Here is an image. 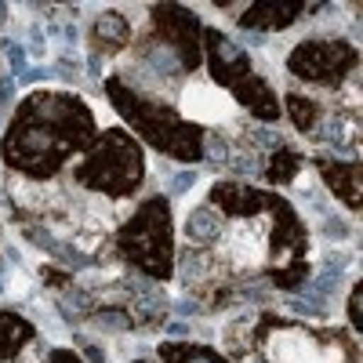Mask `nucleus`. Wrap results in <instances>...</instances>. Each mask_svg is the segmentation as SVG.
Returning a JSON list of instances; mask_svg holds the SVG:
<instances>
[{
	"mask_svg": "<svg viewBox=\"0 0 363 363\" xmlns=\"http://www.w3.org/2000/svg\"><path fill=\"white\" fill-rule=\"evenodd\" d=\"M203 48H207V62H211L215 84L233 87L236 80H244L251 73V55L236 40H229L225 33H218V29H203Z\"/></svg>",
	"mask_w": 363,
	"mask_h": 363,
	"instance_id": "nucleus-7",
	"label": "nucleus"
},
{
	"mask_svg": "<svg viewBox=\"0 0 363 363\" xmlns=\"http://www.w3.org/2000/svg\"><path fill=\"white\" fill-rule=\"evenodd\" d=\"M359 62V51L349 40H306L287 58V73L306 84H342Z\"/></svg>",
	"mask_w": 363,
	"mask_h": 363,
	"instance_id": "nucleus-5",
	"label": "nucleus"
},
{
	"mask_svg": "<svg viewBox=\"0 0 363 363\" xmlns=\"http://www.w3.org/2000/svg\"><path fill=\"white\" fill-rule=\"evenodd\" d=\"M359 294H363V287L356 284V287H352V294H349V323H352V330H359V327H363V320H359Z\"/></svg>",
	"mask_w": 363,
	"mask_h": 363,
	"instance_id": "nucleus-19",
	"label": "nucleus"
},
{
	"mask_svg": "<svg viewBox=\"0 0 363 363\" xmlns=\"http://www.w3.org/2000/svg\"><path fill=\"white\" fill-rule=\"evenodd\" d=\"M211 203H218V211H225V215H258V211H269L277 203V196L240 186V182H222L211 189Z\"/></svg>",
	"mask_w": 363,
	"mask_h": 363,
	"instance_id": "nucleus-8",
	"label": "nucleus"
},
{
	"mask_svg": "<svg viewBox=\"0 0 363 363\" xmlns=\"http://www.w3.org/2000/svg\"><path fill=\"white\" fill-rule=\"evenodd\" d=\"M0 18H4V8H0Z\"/></svg>",
	"mask_w": 363,
	"mask_h": 363,
	"instance_id": "nucleus-22",
	"label": "nucleus"
},
{
	"mask_svg": "<svg viewBox=\"0 0 363 363\" xmlns=\"http://www.w3.org/2000/svg\"><path fill=\"white\" fill-rule=\"evenodd\" d=\"M287 113H291V120H294L298 131H316V124H320L316 102L306 99V95H298V91H291V95H287Z\"/></svg>",
	"mask_w": 363,
	"mask_h": 363,
	"instance_id": "nucleus-16",
	"label": "nucleus"
},
{
	"mask_svg": "<svg viewBox=\"0 0 363 363\" xmlns=\"http://www.w3.org/2000/svg\"><path fill=\"white\" fill-rule=\"evenodd\" d=\"M135 363H145V359H135Z\"/></svg>",
	"mask_w": 363,
	"mask_h": 363,
	"instance_id": "nucleus-23",
	"label": "nucleus"
},
{
	"mask_svg": "<svg viewBox=\"0 0 363 363\" xmlns=\"http://www.w3.org/2000/svg\"><path fill=\"white\" fill-rule=\"evenodd\" d=\"M301 11H306V4H272V0H262V4H251L240 15V26L269 33V29H287Z\"/></svg>",
	"mask_w": 363,
	"mask_h": 363,
	"instance_id": "nucleus-11",
	"label": "nucleus"
},
{
	"mask_svg": "<svg viewBox=\"0 0 363 363\" xmlns=\"http://www.w3.org/2000/svg\"><path fill=\"white\" fill-rule=\"evenodd\" d=\"M29 342H33V323L0 309V359H15Z\"/></svg>",
	"mask_w": 363,
	"mask_h": 363,
	"instance_id": "nucleus-12",
	"label": "nucleus"
},
{
	"mask_svg": "<svg viewBox=\"0 0 363 363\" xmlns=\"http://www.w3.org/2000/svg\"><path fill=\"white\" fill-rule=\"evenodd\" d=\"M298 171H301V153H294V149H287V145H277V157H272L265 178L277 182V186H287V182H294Z\"/></svg>",
	"mask_w": 363,
	"mask_h": 363,
	"instance_id": "nucleus-15",
	"label": "nucleus"
},
{
	"mask_svg": "<svg viewBox=\"0 0 363 363\" xmlns=\"http://www.w3.org/2000/svg\"><path fill=\"white\" fill-rule=\"evenodd\" d=\"M316 167L323 171V182L330 186V193H335L345 207H359V200H363V193H359V182H363V171H359V164L356 160H316Z\"/></svg>",
	"mask_w": 363,
	"mask_h": 363,
	"instance_id": "nucleus-10",
	"label": "nucleus"
},
{
	"mask_svg": "<svg viewBox=\"0 0 363 363\" xmlns=\"http://www.w3.org/2000/svg\"><path fill=\"white\" fill-rule=\"evenodd\" d=\"M106 91H109V102L116 106V113L153 149H160V153H167L174 160H186V164L203 157V131L196 124H189V120H182L174 109H167L153 99H142L138 91H131L116 77L106 84Z\"/></svg>",
	"mask_w": 363,
	"mask_h": 363,
	"instance_id": "nucleus-2",
	"label": "nucleus"
},
{
	"mask_svg": "<svg viewBox=\"0 0 363 363\" xmlns=\"http://www.w3.org/2000/svg\"><path fill=\"white\" fill-rule=\"evenodd\" d=\"M95 138L99 124L77 95L37 91L18 106L4 131V164L29 178H51L73 153H87Z\"/></svg>",
	"mask_w": 363,
	"mask_h": 363,
	"instance_id": "nucleus-1",
	"label": "nucleus"
},
{
	"mask_svg": "<svg viewBox=\"0 0 363 363\" xmlns=\"http://www.w3.org/2000/svg\"><path fill=\"white\" fill-rule=\"evenodd\" d=\"M95 40L102 51H116L131 40V22L120 15V11H102L95 18Z\"/></svg>",
	"mask_w": 363,
	"mask_h": 363,
	"instance_id": "nucleus-13",
	"label": "nucleus"
},
{
	"mask_svg": "<svg viewBox=\"0 0 363 363\" xmlns=\"http://www.w3.org/2000/svg\"><path fill=\"white\" fill-rule=\"evenodd\" d=\"M196 186V174L193 171H182L174 182H171V193H186V189H193Z\"/></svg>",
	"mask_w": 363,
	"mask_h": 363,
	"instance_id": "nucleus-20",
	"label": "nucleus"
},
{
	"mask_svg": "<svg viewBox=\"0 0 363 363\" xmlns=\"http://www.w3.org/2000/svg\"><path fill=\"white\" fill-rule=\"evenodd\" d=\"M4 55H8V62H11V69H15V77H29V62H26V48L22 44H15V40H4Z\"/></svg>",
	"mask_w": 363,
	"mask_h": 363,
	"instance_id": "nucleus-18",
	"label": "nucleus"
},
{
	"mask_svg": "<svg viewBox=\"0 0 363 363\" xmlns=\"http://www.w3.org/2000/svg\"><path fill=\"white\" fill-rule=\"evenodd\" d=\"M160 359L164 363H229L222 352H215L211 345H189V342H164L160 345Z\"/></svg>",
	"mask_w": 363,
	"mask_h": 363,
	"instance_id": "nucleus-14",
	"label": "nucleus"
},
{
	"mask_svg": "<svg viewBox=\"0 0 363 363\" xmlns=\"http://www.w3.org/2000/svg\"><path fill=\"white\" fill-rule=\"evenodd\" d=\"M77 182L91 193H102L109 200H124L131 196L142 178H145V157L142 145L120 128L102 131V138H95V145L87 149L84 164L73 171Z\"/></svg>",
	"mask_w": 363,
	"mask_h": 363,
	"instance_id": "nucleus-3",
	"label": "nucleus"
},
{
	"mask_svg": "<svg viewBox=\"0 0 363 363\" xmlns=\"http://www.w3.org/2000/svg\"><path fill=\"white\" fill-rule=\"evenodd\" d=\"M153 22H157V37L174 51V66L193 73L200 66V37H203L196 11L178 4H160L153 8Z\"/></svg>",
	"mask_w": 363,
	"mask_h": 363,
	"instance_id": "nucleus-6",
	"label": "nucleus"
},
{
	"mask_svg": "<svg viewBox=\"0 0 363 363\" xmlns=\"http://www.w3.org/2000/svg\"><path fill=\"white\" fill-rule=\"evenodd\" d=\"M120 251L153 280L174 272V236H171V203L167 196H149L138 203L131 222L120 229Z\"/></svg>",
	"mask_w": 363,
	"mask_h": 363,
	"instance_id": "nucleus-4",
	"label": "nucleus"
},
{
	"mask_svg": "<svg viewBox=\"0 0 363 363\" xmlns=\"http://www.w3.org/2000/svg\"><path fill=\"white\" fill-rule=\"evenodd\" d=\"M186 236L193 240V244H207V240L218 236V218L211 207H196L193 215L186 218Z\"/></svg>",
	"mask_w": 363,
	"mask_h": 363,
	"instance_id": "nucleus-17",
	"label": "nucleus"
},
{
	"mask_svg": "<svg viewBox=\"0 0 363 363\" xmlns=\"http://www.w3.org/2000/svg\"><path fill=\"white\" fill-rule=\"evenodd\" d=\"M229 91H233V95L262 120V124H272V120H280V99H277V91H272L262 77L247 73L244 80H236Z\"/></svg>",
	"mask_w": 363,
	"mask_h": 363,
	"instance_id": "nucleus-9",
	"label": "nucleus"
},
{
	"mask_svg": "<svg viewBox=\"0 0 363 363\" xmlns=\"http://www.w3.org/2000/svg\"><path fill=\"white\" fill-rule=\"evenodd\" d=\"M48 363H84L73 349H51V356H48Z\"/></svg>",
	"mask_w": 363,
	"mask_h": 363,
	"instance_id": "nucleus-21",
	"label": "nucleus"
}]
</instances>
